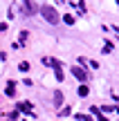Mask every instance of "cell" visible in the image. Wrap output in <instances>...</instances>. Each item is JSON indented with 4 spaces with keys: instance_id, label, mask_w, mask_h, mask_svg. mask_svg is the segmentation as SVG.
<instances>
[{
    "instance_id": "6da1fadb",
    "label": "cell",
    "mask_w": 119,
    "mask_h": 121,
    "mask_svg": "<svg viewBox=\"0 0 119 121\" xmlns=\"http://www.w3.org/2000/svg\"><path fill=\"white\" fill-rule=\"evenodd\" d=\"M38 11H40V16H43L49 25H58V22H61V16H58V11L52 7V4H43V7H38Z\"/></svg>"
},
{
    "instance_id": "7a4b0ae2",
    "label": "cell",
    "mask_w": 119,
    "mask_h": 121,
    "mask_svg": "<svg viewBox=\"0 0 119 121\" xmlns=\"http://www.w3.org/2000/svg\"><path fill=\"white\" fill-rule=\"evenodd\" d=\"M36 11H38V7H36L31 0H22V13H25V16H34Z\"/></svg>"
},
{
    "instance_id": "3957f363",
    "label": "cell",
    "mask_w": 119,
    "mask_h": 121,
    "mask_svg": "<svg viewBox=\"0 0 119 121\" xmlns=\"http://www.w3.org/2000/svg\"><path fill=\"white\" fill-rule=\"evenodd\" d=\"M72 74H74V76L79 78L81 83L88 78V72H85V67H81V65H74V67H72Z\"/></svg>"
},
{
    "instance_id": "277c9868",
    "label": "cell",
    "mask_w": 119,
    "mask_h": 121,
    "mask_svg": "<svg viewBox=\"0 0 119 121\" xmlns=\"http://www.w3.org/2000/svg\"><path fill=\"white\" fill-rule=\"evenodd\" d=\"M43 63H45V65H49V67H54V69L61 67V63H58L56 58H43Z\"/></svg>"
},
{
    "instance_id": "5b68a950",
    "label": "cell",
    "mask_w": 119,
    "mask_h": 121,
    "mask_svg": "<svg viewBox=\"0 0 119 121\" xmlns=\"http://www.w3.org/2000/svg\"><path fill=\"white\" fill-rule=\"evenodd\" d=\"M61 103H63V92L56 90V92H54V105H61Z\"/></svg>"
},
{
    "instance_id": "8992f818",
    "label": "cell",
    "mask_w": 119,
    "mask_h": 121,
    "mask_svg": "<svg viewBox=\"0 0 119 121\" xmlns=\"http://www.w3.org/2000/svg\"><path fill=\"white\" fill-rule=\"evenodd\" d=\"M13 92H16V85H13V81L7 83V96H13Z\"/></svg>"
},
{
    "instance_id": "52a82bcc",
    "label": "cell",
    "mask_w": 119,
    "mask_h": 121,
    "mask_svg": "<svg viewBox=\"0 0 119 121\" xmlns=\"http://www.w3.org/2000/svg\"><path fill=\"white\" fill-rule=\"evenodd\" d=\"M18 110H22V112H31V103H18Z\"/></svg>"
},
{
    "instance_id": "ba28073f",
    "label": "cell",
    "mask_w": 119,
    "mask_h": 121,
    "mask_svg": "<svg viewBox=\"0 0 119 121\" xmlns=\"http://www.w3.org/2000/svg\"><path fill=\"white\" fill-rule=\"evenodd\" d=\"M88 92H90L88 85H81V87H79V96H88Z\"/></svg>"
},
{
    "instance_id": "9c48e42d",
    "label": "cell",
    "mask_w": 119,
    "mask_h": 121,
    "mask_svg": "<svg viewBox=\"0 0 119 121\" xmlns=\"http://www.w3.org/2000/svg\"><path fill=\"white\" fill-rule=\"evenodd\" d=\"M54 72H56V81H63V67H56Z\"/></svg>"
},
{
    "instance_id": "30bf717a",
    "label": "cell",
    "mask_w": 119,
    "mask_h": 121,
    "mask_svg": "<svg viewBox=\"0 0 119 121\" xmlns=\"http://www.w3.org/2000/svg\"><path fill=\"white\" fill-rule=\"evenodd\" d=\"M63 20H65V25H72V22H74V16H70V13H67Z\"/></svg>"
},
{
    "instance_id": "8fae6325",
    "label": "cell",
    "mask_w": 119,
    "mask_h": 121,
    "mask_svg": "<svg viewBox=\"0 0 119 121\" xmlns=\"http://www.w3.org/2000/svg\"><path fill=\"white\" fill-rule=\"evenodd\" d=\"M18 69H20V72H27V69H29V63H20V65H18Z\"/></svg>"
},
{
    "instance_id": "7c38bea8",
    "label": "cell",
    "mask_w": 119,
    "mask_h": 121,
    "mask_svg": "<svg viewBox=\"0 0 119 121\" xmlns=\"http://www.w3.org/2000/svg\"><path fill=\"white\" fill-rule=\"evenodd\" d=\"M92 112H94V114H97V117H99V121H108L106 117H101V114H99V108H92Z\"/></svg>"
},
{
    "instance_id": "4fadbf2b",
    "label": "cell",
    "mask_w": 119,
    "mask_h": 121,
    "mask_svg": "<svg viewBox=\"0 0 119 121\" xmlns=\"http://www.w3.org/2000/svg\"><path fill=\"white\" fill-rule=\"evenodd\" d=\"M18 119V112H11V114H7V121H16Z\"/></svg>"
},
{
    "instance_id": "5bb4252c",
    "label": "cell",
    "mask_w": 119,
    "mask_h": 121,
    "mask_svg": "<svg viewBox=\"0 0 119 121\" xmlns=\"http://www.w3.org/2000/svg\"><path fill=\"white\" fill-rule=\"evenodd\" d=\"M76 119H79V121H90L88 114H76Z\"/></svg>"
},
{
    "instance_id": "9a60e30c",
    "label": "cell",
    "mask_w": 119,
    "mask_h": 121,
    "mask_svg": "<svg viewBox=\"0 0 119 121\" xmlns=\"http://www.w3.org/2000/svg\"><path fill=\"white\" fill-rule=\"evenodd\" d=\"M27 36H29L27 31H20V43H25V40H27Z\"/></svg>"
},
{
    "instance_id": "2e32d148",
    "label": "cell",
    "mask_w": 119,
    "mask_h": 121,
    "mask_svg": "<svg viewBox=\"0 0 119 121\" xmlns=\"http://www.w3.org/2000/svg\"><path fill=\"white\" fill-rule=\"evenodd\" d=\"M115 31H117V34H119V27H115Z\"/></svg>"
}]
</instances>
